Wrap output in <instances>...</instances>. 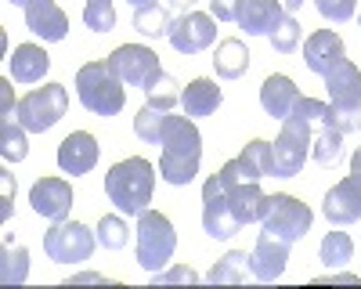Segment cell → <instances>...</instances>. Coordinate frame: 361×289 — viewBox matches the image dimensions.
Listing matches in <instances>:
<instances>
[{
	"instance_id": "obj_36",
	"label": "cell",
	"mask_w": 361,
	"mask_h": 289,
	"mask_svg": "<svg viewBox=\"0 0 361 289\" xmlns=\"http://www.w3.org/2000/svg\"><path fill=\"white\" fill-rule=\"evenodd\" d=\"M152 282L156 285H180V282H199V275L192 271V268H185V264H180V268H170V271H156L152 275Z\"/></svg>"
},
{
	"instance_id": "obj_41",
	"label": "cell",
	"mask_w": 361,
	"mask_h": 289,
	"mask_svg": "<svg viewBox=\"0 0 361 289\" xmlns=\"http://www.w3.org/2000/svg\"><path fill=\"white\" fill-rule=\"evenodd\" d=\"M170 8L185 15V11H192V8H195V0H170Z\"/></svg>"
},
{
	"instance_id": "obj_4",
	"label": "cell",
	"mask_w": 361,
	"mask_h": 289,
	"mask_svg": "<svg viewBox=\"0 0 361 289\" xmlns=\"http://www.w3.org/2000/svg\"><path fill=\"white\" fill-rule=\"evenodd\" d=\"M134 250H137V264L145 271H152V275L163 271L177 250V231H173L170 217L159 210L137 214V246Z\"/></svg>"
},
{
	"instance_id": "obj_18",
	"label": "cell",
	"mask_w": 361,
	"mask_h": 289,
	"mask_svg": "<svg viewBox=\"0 0 361 289\" xmlns=\"http://www.w3.org/2000/svg\"><path fill=\"white\" fill-rule=\"evenodd\" d=\"M98 163V141L94 134H87V130H76L69 134L62 144H58V166H62L66 173H90Z\"/></svg>"
},
{
	"instance_id": "obj_11",
	"label": "cell",
	"mask_w": 361,
	"mask_h": 289,
	"mask_svg": "<svg viewBox=\"0 0 361 289\" xmlns=\"http://www.w3.org/2000/svg\"><path fill=\"white\" fill-rule=\"evenodd\" d=\"M202 228L209 239H231L235 231H243V224L235 221L228 199H224V188L217 181V173L202 185Z\"/></svg>"
},
{
	"instance_id": "obj_32",
	"label": "cell",
	"mask_w": 361,
	"mask_h": 289,
	"mask_svg": "<svg viewBox=\"0 0 361 289\" xmlns=\"http://www.w3.org/2000/svg\"><path fill=\"white\" fill-rule=\"evenodd\" d=\"M94 231H98V242H102L105 250H123V246H127V239H130L127 224L119 221V217H102Z\"/></svg>"
},
{
	"instance_id": "obj_1",
	"label": "cell",
	"mask_w": 361,
	"mask_h": 289,
	"mask_svg": "<svg viewBox=\"0 0 361 289\" xmlns=\"http://www.w3.org/2000/svg\"><path fill=\"white\" fill-rule=\"evenodd\" d=\"M163 156H159V178L166 185H192L202 159V134L192 123V116H170L159 134Z\"/></svg>"
},
{
	"instance_id": "obj_19",
	"label": "cell",
	"mask_w": 361,
	"mask_h": 289,
	"mask_svg": "<svg viewBox=\"0 0 361 289\" xmlns=\"http://www.w3.org/2000/svg\"><path fill=\"white\" fill-rule=\"evenodd\" d=\"M289 11L279 0H243V11H238V25L246 29L250 37H271L282 25Z\"/></svg>"
},
{
	"instance_id": "obj_30",
	"label": "cell",
	"mask_w": 361,
	"mask_h": 289,
	"mask_svg": "<svg viewBox=\"0 0 361 289\" xmlns=\"http://www.w3.org/2000/svg\"><path fill=\"white\" fill-rule=\"evenodd\" d=\"M0 257H4V264H0V278H4L8 285L11 282H25V275H29V253H25V246H4Z\"/></svg>"
},
{
	"instance_id": "obj_33",
	"label": "cell",
	"mask_w": 361,
	"mask_h": 289,
	"mask_svg": "<svg viewBox=\"0 0 361 289\" xmlns=\"http://www.w3.org/2000/svg\"><path fill=\"white\" fill-rule=\"evenodd\" d=\"M243 159L260 173V178H271V173H275V163H271V141H264V137H257V141L246 144V149H243Z\"/></svg>"
},
{
	"instance_id": "obj_6",
	"label": "cell",
	"mask_w": 361,
	"mask_h": 289,
	"mask_svg": "<svg viewBox=\"0 0 361 289\" xmlns=\"http://www.w3.org/2000/svg\"><path fill=\"white\" fill-rule=\"evenodd\" d=\"M307 159H311V123L300 120V116H286L279 141L271 144L275 178H296Z\"/></svg>"
},
{
	"instance_id": "obj_20",
	"label": "cell",
	"mask_w": 361,
	"mask_h": 289,
	"mask_svg": "<svg viewBox=\"0 0 361 289\" xmlns=\"http://www.w3.org/2000/svg\"><path fill=\"white\" fill-rule=\"evenodd\" d=\"M8 69H11V80L15 83H40L44 73L51 69V58L37 44H18L15 54L8 58Z\"/></svg>"
},
{
	"instance_id": "obj_42",
	"label": "cell",
	"mask_w": 361,
	"mask_h": 289,
	"mask_svg": "<svg viewBox=\"0 0 361 289\" xmlns=\"http://www.w3.org/2000/svg\"><path fill=\"white\" fill-rule=\"evenodd\" d=\"M350 173H354V178H361V149H357L354 159H350Z\"/></svg>"
},
{
	"instance_id": "obj_2",
	"label": "cell",
	"mask_w": 361,
	"mask_h": 289,
	"mask_svg": "<svg viewBox=\"0 0 361 289\" xmlns=\"http://www.w3.org/2000/svg\"><path fill=\"white\" fill-rule=\"evenodd\" d=\"M105 192L109 199L116 202V210L119 214H145L148 210V202H152V192H156V166L134 156V159H123V163H116L109 173H105Z\"/></svg>"
},
{
	"instance_id": "obj_26",
	"label": "cell",
	"mask_w": 361,
	"mask_h": 289,
	"mask_svg": "<svg viewBox=\"0 0 361 289\" xmlns=\"http://www.w3.org/2000/svg\"><path fill=\"white\" fill-rule=\"evenodd\" d=\"M0 156H4V163H22L29 156L25 127L11 116H0Z\"/></svg>"
},
{
	"instance_id": "obj_27",
	"label": "cell",
	"mask_w": 361,
	"mask_h": 289,
	"mask_svg": "<svg viewBox=\"0 0 361 289\" xmlns=\"http://www.w3.org/2000/svg\"><path fill=\"white\" fill-rule=\"evenodd\" d=\"M322 264L325 268H343L347 260L354 257V239L347 235V231H329V235L322 239Z\"/></svg>"
},
{
	"instance_id": "obj_34",
	"label": "cell",
	"mask_w": 361,
	"mask_h": 289,
	"mask_svg": "<svg viewBox=\"0 0 361 289\" xmlns=\"http://www.w3.org/2000/svg\"><path fill=\"white\" fill-rule=\"evenodd\" d=\"M296 44H300V22H296L293 15H286L282 25L275 29V33H271V47H275L279 54H293Z\"/></svg>"
},
{
	"instance_id": "obj_37",
	"label": "cell",
	"mask_w": 361,
	"mask_h": 289,
	"mask_svg": "<svg viewBox=\"0 0 361 289\" xmlns=\"http://www.w3.org/2000/svg\"><path fill=\"white\" fill-rule=\"evenodd\" d=\"M238 11H243V0H209V15L217 22H238Z\"/></svg>"
},
{
	"instance_id": "obj_8",
	"label": "cell",
	"mask_w": 361,
	"mask_h": 289,
	"mask_svg": "<svg viewBox=\"0 0 361 289\" xmlns=\"http://www.w3.org/2000/svg\"><path fill=\"white\" fill-rule=\"evenodd\" d=\"M109 69L123 80V87H141V91H148L159 76V54L152 47H145V44H123V47H116L109 54Z\"/></svg>"
},
{
	"instance_id": "obj_28",
	"label": "cell",
	"mask_w": 361,
	"mask_h": 289,
	"mask_svg": "<svg viewBox=\"0 0 361 289\" xmlns=\"http://www.w3.org/2000/svg\"><path fill=\"white\" fill-rule=\"evenodd\" d=\"M170 22H173V18H170L159 4L134 11V29H137L141 37H166V33H170Z\"/></svg>"
},
{
	"instance_id": "obj_10",
	"label": "cell",
	"mask_w": 361,
	"mask_h": 289,
	"mask_svg": "<svg viewBox=\"0 0 361 289\" xmlns=\"http://www.w3.org/2000/svg\"><path fill=\"white\" fill-rule=\"evenodd\" d=\"M166 40H170L173 51H180V54H199V51H206L209 44L217 40V22H214V15L185 11L180 18L170 22Z\"/></svg>"
},
{
	"instance_id": "obj_25",
	"label": "cell",
	"mask_w": 361,
	"mask_h": 289,
	"mask_svg": "<svg viewBox=\"0 0 361 289\" xmlns=\"http://www.w3.org/2000/svg\"><path fill=\"white\" fill-rule=\"evenodd\" d=\"M246 278H253V271H250V257L243 250H231L228 257H221L217 264L206 271L209 285H243Z\"/></svg>"
},
{
	"instance_id": "obj_7",
	"label": "cell",
	"mask_w": 361,
	"mask_h": 289,
	"mask_svg": "<svg viewBox=\"0 0 361 289\" xmlns=\"http://www.w3.org/2000/svg\"><path fill=\"white\" fill-rule=\"evenodd\" d=\"M98 246V231H90L80 221H54V228L44 235V253L54 260V264H80V260H90Z\"/></svg>"
},
{
	"instance_id": "obj_15",
	"label": "cell",
	"mask_w": 361,
	"mask_h": 289,
	"mask_svg": "<svg viewBox=\"0 0 361 289\" xmlns=\"http://www.w3.org/2000/svg\"><path fill=\"white\" fill-rule=\"evenodd\" d=\"M322 214L329 217V224H354L361 217V178H343L329 188L325 202H322Z\"/></svg>"
},
{
	"instance_id": "obj_17",
	"label": "cell",
	"mask_w": 361,
	"mask_h": 289,
	"mask_svg": "<svg viewBox=\"0 0 361 289\" xmlns=\"http://www.w3.org/2000/svg\"><path fill=\"white\" fill-rule=\"evenodd\" d=\"M22 15H25V29L29 33H37V37H44V40H66V33H69V18H66V11L54 4V0H33L29 8H22Z\"/></svg>"
},
{
	"instance_id": "obj_13",
	"label": "cell",
	"mask_w": 361,
	"mask_h": 289,
	"mask_svg": "<svg viewBox=\"0 0 361 289\" xmlns=\"http://www.w3.org/2000/svg\"><path fill=\"white\" fill-rule=\"evenodd\" d=\"M286 264H289V242L275 239L271 231H260V239H257V246L250 253L253 278L257 282H275V278H282Z\"/></svg>"
},
{
	"instance_id": "obj_24",
	"label": "cell",
	"mask_w": 361,
	"mask_h": 289,
	"mask_svg": "<svg viewBox=\"0 0 361 289\" xmlns=\"http://www.w3.org/2000/svg\"><path fill=\"white\" fill-rule=\"evenodd\" d=\"M214 69L221 80H238V76H246L250 69V51L246 44L238 40V37H224L214 51Z\"/></svg>"
},
{
	"instance_id": "obj_5",
	"label": "cell",
	"mask_w": 361,
	"mask_h": 289,
	"mask_svg": "<svg viewBox=\"0 0 361 289\" xmlns=\"http://www.w3.org/2000/svg\"><path fill=\"white\" fill-rule=\"evenodd\" d=\"M66 109H69L66 83H47V87L29 91V94L18 102V116H15V120H18L29 134H44V130H51L58 120H62Z\"/></svg>"
},
{
	"instance_id": "obj_22",
	"label": "cell",
	"mask_w": 361,
	"mask_h": 289,
	"mask_svg": "<svg viewBox=\"0 0 361 289\" xmlns=\"http://www.w3.org/2000/svg\"><path fill=\"white\" fill-rule=\"evenodd\" d=\"M343 137L347 134L336 127V109H333L329 120H322L318 127H311V159L318 166H333L340 159V152H343Z\"/></svg>"
},
{
	"instance_id": "obj_35",
	"label": "cell",
	"mask_w": 361,
	"mask_h": 289,
	"mask_svg": "<svg viewBox=\"0 0 361 289\" xmlns=\"http://www.w3.org/2000/svg\"><path fill=\"white\" fill-rule=\"evenodd\" d=\"M314 8L329 22H350L354 18V0H314Z\"/></svg>"
},
{
	"instance_id": "obj_29",
	"label": "cell",
	"mask_w": 361,
	"mask_h": 289,
	"mask_svg": "<svg viewBox=\"0 0 361 289\" xmlns=\"http://www.w3.org/2000/svg\"><path fill=\"white\" fill-rule=\"evenodd\" d=\"M163 123H166V112L163 109H152L145 105L137 116H134V134L148 144H159V134H163Z\"/></svg>"
},
{
	"instance_id": "obj_12",
	"label": "cell",
	"mask_w": 361,
	"mask_h": 289,
	"mask_svg": "<svg viewBox=\"0 0 361 289\" xmlns=\"http://www.w3.org/2000/svg\"><path fill=\"white\" fill-rule=\"evenodd\" d=\"M322 80H325V91H329V105L336 112H350V116L361 112V69L350 58H343V62L333 73H325Z\"/></svg>"
},
{
	"instance_id": "obj_45",
	"label": "cell",
	"mask_w": 361,
	"mask_h": 289,
	"mask_svg": "<svg viewBox=\"0 0 361 289\" xmlns=\"http://www.w3.org/2000/svg\"><path fill=\"white\" fill-rule=\"evenodd\" d=\"M8 4H15V8H29L33 0H8Z\"/></svg>"
},
{
	"instance_id": "obj_9",
	"label": "cell",
	"mask_w": 361,
	"mask_h": 289,
	"mask_svg": "<svg viewBox=\"0 0 361 289\" xmlns=\"http://www.w3.org/2000/svg\"><path fill=\"white\" fill-rule=\"evenodd\" d=\"M311 221L314 214L307 210V202H300L296 195H271L267 214H264V231L293 246L296 239H304L311 231Z\"/></svg>"
},
{
	"instance_id": "obj_44",
	"label": "cell",
	"mask_w": 361,
	"mask_h": 289,
	"mask_svg": "<svg viewBox=\"0 0 361 289\" xmlns=\"http://www.w3.org/2000/svg\"><path fill=\"white\" fill-rule=\"evenodd\" d=\"M279 4H282V8H286V11L293 15L296 8H304V0H279Z\"/></svg>"
},
{
	"instance_id": "obj_3",
	"label": "cell",
	"mask_w": 361,
	"mask_h": 289,
	"mask_svg": "<svg viewBox=\"0 0 361 289\" xmlns=\"http://www.w3.org/2000/svg\"><path fill=\"white\" fill-rule=\"evenodd\" d=\"M76 94L80 105L94 116H116L123 112L127 105V91H123V80H119L109 62H87L76 73Z\"/></svg>"
},
{
	"instance_id": "obj_16",
	"label": "cell",
	"mask_w": 361,
	"mask_h": 289,
	"mask_svg": "<svg viewBox=\"0 0 361 289\" xmlns=\"http://www.w3.org/2000/svg\"><path fill=\"white\" fill-rule=\"evenodd\" d=\"M29 202H33V210L47 221H66L69 210H73V188L69 181L62 178H40L29 192Z\"/></svg>"
},
{
	"instance_id": "obj_23",
	"label": "cell",
	"mask_w": 361,
	"mask_h": 289,
	"mask_svg": "<svg viewBox=\"0 0 361 289\" xmlns=\"http://www.w3.org/2000/svg\"><path fill=\"white\" fill-rule=\"evenodd\" d=\"M296 98H300V91L289 76H267L264 87H260V105L271 120H286L296 105Z\"/></svg>"
},
{
	"instance_id": "obj_21",
	"label": "cell",
	"mask_w": 361,
	"mask_h": 289,
	"mask_svg": "<svg viewBox=\"0 0 361 289\" xmlns=\"http://www.w3.org/2000/svg\"><path fill=\"white\" fill-rule=\"evenodd\" d=\"M224 94H221V87L214 80H192L185 91H180V105H185V116H192V120H202V116H214L221 109Z\"/></svg>"
},
{
	"instance_id": "obj_39",
	"label": "cell",
	"mask_w": 361,
	"mask_h": 289,
	"mask_svg": "<svg viewBox=\"0 0 361 289\" xmlns=\"http://www.w3.org/2000/svg\"><path fill=\"white\" fill-rule=\"evenodd\" d=\"M0 181H4V207H0V217H8L11 214V173H0Z\"/></svg>"
},
{
	"instance_id": "obj_40",
	"label": "cell",
	"mask_w": 361,
	"mask_h": 289,
	"mask_svg": "<svg viewBox=\"0 0 361 289\" xmlns=\"http://www.w3.org/2000/svg\"><path fill=\"white\" fill-rule=\"evenodd\" d=\"M69 282H90V285H98V282H109V278L98 275V271H83V275H73Z\"/></svg>"
},
{
	"instance_id": "obj_46",
	"label": "cell",
	"mask_w": 361,
	"mask_h": 289,
	"mask_svg": "<svg viewBox=\"0 0 361 289\" xmlns=\"http://www.w3.org/2000/svg\"><path fill=\"white\" fill-rule=\"evenodd\" d=\"M357 130H361V127H357Z\"/></svg>"
},
{
	"instance_id": "obj_38",
	"label": "cell",
	"mask_w": 361,
	"mask_h": 289,
	"mask_svg": "<svg viewBox=\"0 0 361 289\" xmlns=\"http://www.w3.org/2000/svg\"><path fill=\"white\" fill-rule=\"evenodd\" d=\"M314 282H347V285H357L361 278L350 275V271H336V268H329V275H318Z\"/></svg>"
},
{
	"instance_id": "obj_31",
	"label": "cell",
	"mask_w": 361,
	"mask_h": 289,
	"mask_svg": "<svg viewBox=\"0 0 361 289\" xmlns=\"http://www.w3.org/2000/svg\"><path fill=\"white\" fill-rule=\"evenodd\" d=\"M145 94H148V105H152V109H163V112H170V109L180 102L177 80H173V76H166V73H163V76H159L152 87H148Z\"/></svg>"
},
{
	"instance_id": "obj_43",
	"label": "cell",
	"mask_w": 361,
	"mask_h": 289,
	"mask_svg": "<svg viewBox=\"0 0 361 289\" xmlns=\"http://www.w3.org/2000/svg\"><path fill=\"white\" fill-rule=\"evenodd\" d=\"M127 4H130L134 11H141V8H152V4H159V0H127Z\"/></svg>"
},
{
	"instance_id": "obj_14",
	"label": "cell",
	"mask_w": 361,
	"mask_h": 289,
	"mask_svg": "<svg viewBox=\"0 0 361 289\" xmlns=\"http://www.w3.org/2000/svg\"><path fill=\"white\" fill-rule=\"evenodd\" d=\"M343 58H347L343 37L333 33V29H318V33H311V37L304 40V62H307V69L318 73V76L333 73Z\"/></svg>"
}]
</instances>
